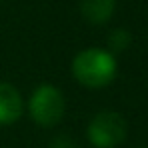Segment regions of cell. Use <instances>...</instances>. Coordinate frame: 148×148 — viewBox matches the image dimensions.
I'll return each mask as SVG.
<instances>
[{
    "instance_id": "2",
    "label": "cell",
    "mask_w": 148,
    "mask_h": 148,
    "mask_svg": "<svg viewBox=\"0 0 148 148\" xmlns=\"http://www.w3.org/2000/svg\"><path fill=\"white\" fill-rule=\"evenodd\" d=\"M24 112L36 126L54 128L62 122L66 114V96L58 86L50 82H42L26 98Z\"/></svg>"
},
{
    "instance_id": "8",
    "label": "cell",
    "mask_w": 148,
    "mask_h": 148,
    "mask_svg": "<svg viewBox=\"0 0 148 148\" xmlns=\"http://www.w3.org/2000/svg\"><path fill=\"white\" fill-rule=\"evenodd\" d=\"M140 148H146V146H140Z\"/></svg>"
},
{
    "instance_id": "1",
    "label": "cell",
    "mask_w": 148,
    "mask_h": 148,
    "mask_svg": "<svg viewBox=\"0 0 148 148\" xmlns=\"http://www.w3.org/2000/svg\"><path fill=\"white\" fill-rule=\"evenodd\" d=\"M70 72L80 86H84L88 90H100V88L110 86L116 80L118 60L106 48L88 46L74 54Z\"/></svg>"
},
{
    "instance_id": "5",
    "label": "cell",
    "mask_w": 148,
    "mask_h": 148,
    "mask_svg": "<svg viewBox=\"0 0 148 148\" xmlns=\"http://www.w3.org/2000/svg\"><path fill=\"white\" fill-rule=\"evenodd\" d=\"M80 14L92 26H102L110 22L116 12V0H80Z\"/></svg>"
},
{
    "instance_id": "4",
    "label": "cell",
    "mask_w": 148,
    "mask_h": 148,
    "mask_svg": "<svg viewBox=\"0 0 148 148\" xmlns=\"http://www.w3.org/2000/svg\"><path fill=\"white\" fill-rule=\"evenodd\" d=\"M26 100L22 92L6 80H0V126H12L24 114Z\"/></svg>"
},
{
    "instance_id": "3",
    "label": "cell",
    "mask_w": 148,
    "mask_h": 148,
    "mask_svg": "<svg viewBox=\"0 0 148 148\" xmlns=\"http://www.w3.org/2000/svg\"><path fill=\"white\" fill-rule=\"evenodd\" d=\"M128 136V122L116 110H100L86 126V140L92 148H118Z\"/></svg>"
},
{
    "instance_id": "6",
    "label": "cell",
    "mask_w": 148,
    "mask_h": 148,
    "mask_svg": "<svg viewBox=\"0 0 148 148\" xmlns=\"http://www.w3.org/2000/svg\"><path fill=\"white\" fill-rule=\"evenodd\" d=\"M130 44H132V34H130L126 28H114V30H110V34H108L106 50L116 56V54H120L124 50H128Z\"/></svg>"
},
{
    "instance_id": "7",
    "label": "cell",
    "mask_w": 148,
    "mask_h": 148,
    "mask_svg": "<svg viewBox=\"0 0 148 148\" xmlns=\"http://www.w3.org/2000/svg\"><path fill=\"white\" fill-rule=\"evenodd\" d=\"M48 148H78V142L74 140L72 134L60 132V134H54V136L50 138Z\"/></svg>"
}]
</instances>
